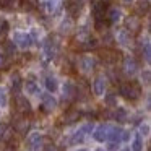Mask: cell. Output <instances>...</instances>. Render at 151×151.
I'll return each mask as SVG.
<instances>
[{"label":"cell","mask_w":151,"mask_h":151,"mask_svg":"<svg viewBox=\"0 0 151 151\" xmlns=\"http://www.w3.org/2000/svg\"><path fill=\"white\" fill-rule=\"evenodd\" d=\"M12 42L17 47H20V49L28 50V49L33 47L34 39L31 37L29 33H26V31H13V34H12Z\"/></svg>","instance_id":"6da1fadb"},{"label":"cell","mask_w":151,"mask_h":151,"mask_svg":"<svg viewBox=\"0 0 151 151\" xmlns=\"http://www.w3.org/2000/svg\"><path fill=\"white\" fill-rule=\"evenodd\" d=\"M122 96L125 99H130V101H135L141 96V88L137 85V83L130 81V83H122L120 85V89H119Z\"/></svg>","instance_id":"7a4b0ae2"},{"label":"cell","mask_w":151,"mask_h":151,"mask_svg":"<svg viewBox=\"0 0 151 151\" xmlns=\"http://www.w3.org/2000/svg\"><path fill=\"white\" fill-rule=\"evenodd\" d=\"M109 130H111V125L107 124H101L99 127H96L94 133H93V137H94L96 141H99V143H102V141L107 140L109 137Z\"/></svg>","instance_id":"3957f363"},{"label":"cell","mask_w":151,"mask_h":151,"mask_svg":"<svg viewBox=\"0 0 151 151\" xmlns=\"http://www.w3.org/2000/svg\"><path fill=\"white\" fill-rule=\"evenodd\" d=\"M15 106H17V109L21 114H31V104L24 96L17 94V98H15Z\"/></svg>","instance_id":"277c9868"},{"label":"cell","mask_w":151,"mask_h":151,"mask_svg":"<svg viewBox=\"0 0 151 151\" xmlns=\"http://www.w3.org/2000/svg\"><path fill=\"white\" fill-rule=\"evenodd\" d=\"M41 98H42V106H41L42 111L50 112V111H54V109L57 107V99L54 98L52 94H42Z\"/></svg>","instance_id":"5b68a950"},{"label":"cell","mask_w":151,"mask_h":151,"mask_svg":"<svg viewBox=\"0 0 151 151\" xmlns=\"http://www.w3.org/2000/svg\"><path fill=\"white\" fill-rule=\"evenodd\" d=\"M115 41H117L119 46L128 47V46H130V42H132V34L128 33L127 29H120L117 33V36H115Z\"/></svg>","instance_id":"8992f818"},{"label":"cell","mask_w":151,"mask_h":151,"mask_svg":"<svg viewBox=\"0 0 151 151\" xmlns=\"http://www.w3.org/2000/svg\"><path fill=\"white\" fill-rule=\"evenodd\" d=\"M93 91H94L96 96H104V93H106V78L104 76H98L93 81Z\"/></svg>","instance_id":"52a82bcc"},{"label":"cell","mask_w":151,"mask_h":151,"mask_svg":"<svg viewBox=\"0 0 151 151\" xmlns=\"http://www.w3.org/2000/svg\"><path fill=\"white\" fill-rule=\"evenodd\" d=\"M94 67H96L94 59H91L89 55H85V57H81V59H80V68H81V72L89 73L93 68H94Z\"/></svg>","instance_id":"ba28073f"},{"label":"cell","mask_w":151,"mask_h":151,"mask_svg":"<svg viewBox=\"0 0 151 151\" xmlns=\"http://www.w3.org/2000/svg\"><path fill=\"white\" fill-rule=\"evenodd\" d=\"M28 145L33 151H39V148L42 146V135L41 133H33L28 138Z\"/></svg>","instance_id":"9c48e42d"},{"label":"cell","mask_w":151,"mask_h":151,"mask_svg":"<svg viewBox=\"0 0 151 151\" xmlns=\"http://www.w3.org/2000/svg\"><path fill=\"white\" fill-rule=\"evenodd\" d=\"M44 85H46V89L49 93H55L57 89H59V80H57L54 75H49V76H46Z\"/></svg>","instance_id":"30bf717a"},{"label":"cell","mask_w":151,"mask_h":151,"mask_svg":"<svg viewBox=\"0 0 151 151\" xmlns=\"http://www.w3.org/2000/svg\"><path fill=\"white\" fill-rule=\"evenodd\" d=\"M106 15H107L109 21H111L112 24H115V23H119L120 18H122V10H120V8H109Z\"/></svg>","instance_id":"8fae6325"},{"label":"cell","mask_w":151,"mask_h":151,"mask_svg":"<svg viewBox=\"0 0 151 151\" xmlns=\"http://www.w3.org/2000/svg\"><path fill=\"white\" fill-rule=\"evenodd\" d=\"M80 119V112L76 111V109H68V111L63 114V122L65 124H73V122H76Z\"/></svg>","instance_id":"7c38bea8"},{"label":"cell","mask_w":151,"mask_h":151,"mask_svg":"<svg viewBox=\"0 0 151 151\" xmlns=\"http://www.w3.org/2000/svg\"><path fill=\"white\" fill-rule=\"evenodd\" d=\"M124 68H125V73L128 76H133L137 73L138 67H137V62L133 59H125V63H124Z\"/></svg>","instance_id":"4fadbf2b"},{"label":"cell","mask_w":151,"mask_h":151,"mask_svg":"<svg viewBox=\"0 0 151 151\" xmlns=\"http://www.w3.org/2000/svg\"><path fill=\"white\" fill-rule=\"evenodd\" d=\"M24 91H26V94H34V96L41 94L39 86H37V83L33 81V80H28V81L24 83Z\"/></svg>","instance_id":"5bb4252c"},{"label":"cell","mask_w":151,"mask_h":151,"mask_svg":"<svg viewBox=\"0 0 151 151\" xmlns=\"http://www.w3.org/2000/svg\"><path fill=\"white\" fill-rule=\"evenodd\" d=\"M76 94V88L73 83L67 81L65 85H63V99H72L73 96Z\"/></svg>","instance_id":"9a60e30c"},{"label":"cell","mask_w":151,"mask_h":151,"mask_svg":"<svg viewBox=\"0 0 151 151\" xmlns=\"http://www.w3.org/2000/svg\"><path fill=\"white\" fill-rule=\"evenodd\" d=\"M37 5H39V0H20V7L26 12L36 10Z\"/></svg>","instance_id":"2e32d148"},{"label":"cell","mask_w":151,"mask_h":151,"mask_svg":"<svg viewBox=\"0 0 151 151\" xmlns=\"http://www.w3.org/2000/svg\"><path fill=\"white\" fill-rule=\"evenodd\" d=\"M55 49H57V47H55V44H54L52 42V41H47V42H46V46H44V55H46L47 57V59H54V57H55Z\"/></svg>","instance_id":"e0dca14e"},{"label":"cell","mask_w":151,"mask_h":151,"mask_svg":"<svg viewBox=\"0 0 151 151\" xmlns=\"http://www.w3.org/2000/svg\"><path fill=\"white\" fill-rule=\"evenodd\" d=\"M28 127H29V122H28L26 119H20V120L15 122V130H17L18 133H26Z\"/></svg>","instance_id":"ac0fdd59"},{"label":"cell","mask_w":151,"mask_h":151,"mask_svg":"<svg viewBox=\"0 0 151 151\" xmlns=\"http://www.w3.org/2000/svg\"><path fill=\"white\" fill-rule=\"evenodd\" d=\"M21 86H23V83H21V78L18 73H15V75H12V89H13L15 93H20Z\"/></svg>","instance_id":"d6986e66"},{"label":"cell","mask_w":151,"mask_h":151,"mask_svg":"<svg viewBox=\"0 0 151 151\" xmlns=\"http://www.w3.org/2000/svg\"><path fill=\"white\" fill-rule=\"evenodd\" d=\"M59 4H60V0H46V2H44V8H46L47 13H52V12L57 10Z\"/></svg>","instance_id":"ffe728a7"},{"label":"cell","mask_w":151,"mask_h":151,"mask_svg":"<svg viewBox=\"0 0 151 151\" xmlns=\"http://www.w3.org/2000/svg\"><path fill=\"white\" fill-rule=\"evenodd\" d=\"M132 151H143V140L140 135H137L132 141Z\"/></svg>","instance_id":"44dd1931"},{"label":"cell","mask_w":151,"mask_h":151,"mask_svg":"<svg viewBox=\"0 0 151 151\" xmlns=\"http://www.w3.org/2000/svg\"><path fill=\"white\" fill-rule=\"evenodd\" d=\"M67 10L70 12V15H72V17H76V15H80V4L72 0V2L67 5Z\"/></svg>","instance_id":"7402d4cb"},{"label":"cell","mask_w":151,"mask_h":151,"mask_svg":"<svg viewBox=\"0 0 151 151\" xmlns=\"http://www.w3.org/2000/svg\"><path fill=\"white\" fill-rule=\"evenodd\" d=\"M114 119L119 122H125L127 120V111L124 107H117V111L114 112Z\"/></svg>","instance_id":"603a6c76"},{"label":"cell","mask_w":151,"mask_h":151,"mask_svg":"<svg viewBox=\"0 0 151 151\" xmlns=\"http://www.w3.org/2000/svg\"><path fill=\"white\" fill-rule=\"evenodd\" d=\"M4 49H5V54H7V55H15V52H17V46H15L12 41H7V42L4 44Z\"/></svg>","instance_id":"cb8c5ba5"},{"label":"cell","mask_w":151,"mask_h":151,"mask_svg":"<svg viewBox=\"0 0 151 151\" xmlns=\"http://www.w3.org/2000/svg\"><path fill=\"white\" fill-rule=\"evenodd\" d=\"M83 138H85V132L80 128L78 132H75L73 133V137H72V140H70V143H73V145H76V143H81L83 141Z\"/></svg>","instance_id":"d4e9b609"},{"label":"cell","mask_w":151,"mask_h":151,"mask_svg":"<svg viewBox=\"0 0 151 151\" xmlns=\"http://www.w3.org/2000/svg\"><path fill=\"white\" fill-rule=\"evenodd\" d=\"M96 46H98V39H96V37H88V39H86V42L83 44V49L89 50V49H94Z\"/></svg>","instance_id":"484cf974"},{"label":"cell","mask_w":151,"mask_h":151,"mask_svg":"<svg viewBox=\"0 0 151 151\" xmlns=\"http://www.w3.org/2000/svg\"><path fill=\"white\" fill-rule=\"evenodd\" d=\"M15 0H0V10H12Z\"/></svg>","instance_id":"4316f807"},{"label":"cell","mask_w":151,"mask_h":151,"mask_svg":"<svg viewBox=\"0 0 151 151\" xmlns=\"http://www.w3.org/2000/svg\"><path fill=\"white\" fill-rule=\"evenodd\" d=\"M8 102V94H7V89L4 86H0V106H7Z\"/></svg>","instance_id":"83f0119b"},{"label":"cell","mask_w":151,"mask_h":151,"mask_svg":"<svg viewBox=\"0 0 151 151\" xmlns=\"http://www.w3.org/2000/svg\"><path fill=\"white\" fill-rule=\"evenodd\" d=\"M104 102L107 106H117V99H115V94H106V98H104Z\"/></svg>","instance_id":"f1b7e54d"},{"label":"cell","mask_w":151,"mask_h":151,"mask_svg":"<svg viewBox=\"0 0 151 151\" xmlns=\"http://www.w3.org/2000/svg\"><path fill=\"white\" fill-rule=\"evenodd\" d=\"M8 31H10L8 23H7V21H2V24H0V37H5L8 34Z\"/></svg>","instance_id":"f546056e"},{"label":"cell","mask_w":151,"mask_h":151,"mask_svg":"<svg viewBox=\"0 0 151 151\" xmlns=\"http://www.w3.org/2000/svg\"><path fill=\"white\" fill-rule=\"evenodd\" d=\"M148 135H150V125L148 124L140 125V137H148Z\"/></svg>","instance_id":"4dcf8cb0"},{"label":"cell","mask_w":151,"mask_h":151,"mask_svg":"<svg viewBox=\"0 0 151 151\" xmlns=\"http://www.w3.org/2000/svg\"><path fill=\"white\" fill-rule=\"evenodd\" d=\"M143 54H145V60H146V63H150V41H146V44H145V49H143Z\"/></svg>","instance_id":"1f68e13d"},{"label":"cell","mask_w":151,"mask_h":151,"mask_svg":"<svg viewBox=\"0 0 151 151\" xmlns=\"http://www.w3.org/2000/svg\"><path fill=\"white\" fill-rule=\"evenodd\" d=\"M44 151H59V146L55 143H47L44 146Z\"/></svg>","instance_id":"d6a6232c"},{"label":"cell","mask_w":151,"mask_h":151,"mask_svg":"<svg viewBox=\"0 0 151 151\" xmlns=\"http://www.w3.org/2000/svg\"><path fill=\"white\" fill-rule=\"evenodd\" d=\"M119 145H120V143H117V141H109L107 150H109V151H117V150H119Z\"/></svg>","instance_id":"836d02e7"},{"label":"cell","mask_w":151,"mask_h":151,"mask_svg":"<svg viewBox=\"0 0 151 151\" xmlns=\"http://www.w3.org/2000/svg\"><path fill=\"white\" fill-rule=\"evenodd\" d=\"M70 29V20H63L62 21V26H60V31H62V33H63V31H65V33H67V31H68Z\"/></svg>","instance_id":"e575fe53"},{"label":"cell","mask_w":151,"mask_h":151,"mask_svg":"<svg viewBox=\"0 0 151 151\" xmlns=\"http://www.w3.org/2000/svg\"><path fill=\"white\" fill-rule=\"evenodd\" d=\"M141 80H145V83H150V70H145L143 73H141Z\"/></svg>","instance_id":"d590c367"},{"label":"cell","mask_w":151,"mask_h":151,"mask_svg":"<svg viewBox=\"0 0 151 151\" xmlns=\"http://www.w3.org/2000/svg\"><path fill=\"white\" fill-rule=\"evenodd\" d=\"M5 128H7V127H5V125H4V124L0 125V138L4 137V133H5Z\"/></svg>","instance_id":"8d00e7d4"},{"label":"cell","mask_w":151,"mask_h":151,"mask_svg":"<svg viewBox=\"0 0 151 151\" xmlns=\"http://www.w3.org/2000/svg\"><path fill=\"white\" fill-rule=\"evenodd\" d=\"M4 63H5V55L0 54V67H4Z\"/></svg>","instance_id":"74e56055"},{"label":"cell","mask_w":151,"mask_h":151,"mask_svg":"<svg viewBox=\"0 0 151 151\" xmlns=\"http://www.w3.org/2000/svg\"><path fill=\"white\" fill-rule=\"evenodd\" d=\"M2 151H15V148L8 145V146H5V148H4V150H2Z\"/></svg>","instance_id":"f35d334b"},{"label":"cell","mask_w":151,"mask_h":151,"mask_svg":"<svg viewBox=\"0 0 151 151\" xmlns=\"http://www.w3.org/2000/svg\"><path fill=\"white\" fill-rule=\"evenodd\" d=\"M76 151H88L86 148H80V150H76Z\"/></svg>","instance_id":"ab89813d"},{"label":"cell","mask_w":151,"mask_h":151,"mask_svg":"<svg viewBox=\"0 0 151 151\" xmlns=\"http://www.w3.org/2000/svg\"><path fill=\"white\" fill-rule=\"evenodd\" d=\"M96 151H106V150H104V148H98Z\"/></svg>","instance_id":"60d3db41"},{"label":"cell","mask_w":151,"mask_h":151,"mask_svg":"<svg viewBox=\"0 0 151 151\" xmlns=\"http://www.w3.org/2000/svg\"><path fill=\"white\" fill-rule=\"evenodd\" d=\"M124 151H132V150H130V148H125V150H124Z\"/></svg>","instance_id":"b9f144b4"},{"label":"cell","mask_w":151,"mask_h":151,"mask_svg":"<svg viewBox=\"0 0 151 151\" xmlns=\"http://www.w3.org/2000/svg\"><path fill=\"white\" fill-rule=\"evenodd\" d=\"M73 2H78V4H80V2H81V0H73Z\"/></svg>","instance_id":"7bdbcfd3"}]
</instances>
